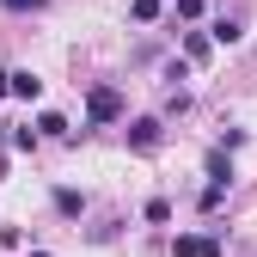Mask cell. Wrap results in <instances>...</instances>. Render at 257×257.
I'll use <instances>...</instances> for the list:
<instances>
[{"instance_id": "obj_1", "label": "cell", "mask_w": 257, "mask_h": 257, "mask_svg": "<svg viewBox=\"0 0 257 257\" xmlns=\"http://www.w3.org/2000/svg\"><path fill=\"white\" fill-rule=\"evenodd\" d=\"M128 147H135V153H159V147H166V122H159V116H135V122H128Z\"/></svg>"}, {"instance_id": "obj_2", "label": "cell", "mask_w": 257, "mask_h": 257, "mask_svg": "<svg viewBox=\"0 0 257 257\" xmlns=\"http://www.w3.org/2000/svg\"><path fill=\"white\" fill-rule=\"evenodd\" d=\"M86 116H92V122H116V116H122V92H116V86H92V92H86Z\"/></svg>"}, {"instance_id": "obj_3", "label": "cell", "mask_w": 257, "mask_h": 257, "mask_svg": "<svg viewBox=\"0 0 257 257\" xmlns=\"http://www.w3.org/2000/svg\"><path fill=\"white\" fill-rule=\"evenodd\" d=\"M172 257H220V233H178Z\"/></svg>"}, {"instance_id": "obj_4", "label": "cell", "mask_w": 257, "mask_h": 257, "mask_svg": "<svg viewBox=\"0 0 257 257\" xmlns=\"http://www.w3.org/2000/svg\"><path fill=\"white\" fill-rule=\"evenodd\" d=\"M7 92H13V98H37V92H43V80L31 74V68H7Z\"/></svg>"}, {"instance_id": "obj_5", "label": "cell", "mask_w": 257, "mask_h": 257, "mask_svg": "<svg viewBox=\"0 0 257 257\" xmlns=\"http://www.w3.org/2000/svg\"><path fill=\"white\" fill-rule=\"evenodd\" d=\"M208 49H214L208 31H184V61H208Z\"/></svg>"}, {"instance_id": "obj_6", "label": "cell", "mask_w": 257, "mask_h": 257, "mask_svg": "<svg viewBox=\"0 0 257 257\" xmlns=\"http://www.w3.org/2000/svg\"><path fill=\"white\" fill-rule=\"evenodd\" d=\"M208 184H233V159H227V147L208 153Z\"/></svg>"}, {"instance_id": "obj_7", "label": "cell", "mask_w": 257, "mask_h": 257, "mask_svg": "<svg viewBox=\"0 0 257 257\" xmlns=\"http://www.w3.org/2000/svg\"><path fill=\"white\" fill-rule=\"evenodd\" d=\"M37 135H55V141H68V116H55V110H43V116H37Z\"/></svg>"}, {"instance_id": "obj_8", "label": "cell", "mask_w": 257, "mask_h": 257, "mask_svg": "<svg viewBox=\"0 0 257 257\" xmlns=\"http://www.w3.org/2000/svg\"><path fill=\"white\" fill-rule=\"evenodd\" d=\"M55 208L74 220V214H86V196H80V190H55Z\"/></svg>"}, {"instance_id": "obj_9", "label": "cell", "mask_w": 257, "mask_h": 257, "mask_svg": "<svg viewBox=\"0 0 257 257\" xmlns=\"http://www.w3.org/2000/svg\"><path fill=\"white\" fill-rule=\"evenodd\" d=\"M208 37H214V43H239L245 31H239V19H214V31H208Z\"/></svg>"}, {"instance_id": "obj_10", "label": "cell", "mask_w": 257, "mask_h": 257, "mask_svg": "<svg viewBox=\"0 0 257 257\" xmlns=\"http://www.w3.org/2000/svg\"><path fill=\"white\" fill-rule=\"evenodd\" d=\"M147 220H153V227H166V220H172V202H166V196H153V202H147Z\"/></svg>"}, {"instance_id": "obj_11", "label": "cell", "mask_w": 257, "mask_h": 257, "mask_svg": "<svg viewBox=\"0 0 257 257\" xmlns=\"http://www.w3.org/2000/svg\"><path fill=\"white\" fill-rule=\"evenodd\" d=\"M128 19H141V25H153V19H159V0H135V7H128Z\"/></svg>"}, {"instance_id": "obj_12", "label": "cell", "mask_w": 257, "mask_h": 257, "mask_svg": "<svg viewBox=\"0 0 257 257\" xmlns=\"http://www.w3.org/2000/svg\"><path fill=\"white\" fill-rule=\"evenodd\" d=\"M0 7H7V13H37L43 0H0Z\"/></svg>"}, {"instance_id": "obj_13", "label": "cell", "mask_w": 257, "mask_h": 257, "mask_svg": "<svg viewBox=\"0 0 257 257\" xmlns=\"http://www.w3.org/2000/svg\"><path fill=\"white\" fill-rule=\"evenodd\" d=\"M202 13V0H178V19H196Z\"/></svg>"}, {"instance_id": "obj_14", "label": "cell", "mask_w": 257, "mask_h": 257, "mask_svg": "<svg viewBox=\"0 0 257 257\" xmlns=\"http://www.w3.org/2000/svg\"><path fill=\"white\" fill-rule=\"evenodd\" d=\"M0 98H7V74H0Z\"/></svg>"}, {"instance_id": "obj_15", "label": "cell", "mask_w": 257, "mask_h": 257, "mask_svg": "<svg viewBox=\"0 0 257 257\" xmlns=\"http://www.w3.org/2000/svg\"><path fill=\"white\" fill-rule=\"evenodd\" d=\"M31 257H49V251H31Z\"/></svg>"}]
</instances>
